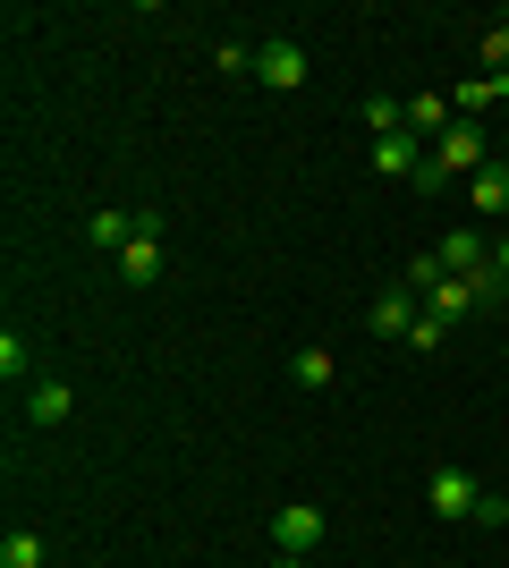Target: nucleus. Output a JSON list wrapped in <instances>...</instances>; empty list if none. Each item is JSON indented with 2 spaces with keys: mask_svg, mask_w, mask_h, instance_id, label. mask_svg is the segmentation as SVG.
I'll use <instances>...</instances> for the list:
<instances>
[{
  "mask_svg": "<svg viewBox=\"0 0 509 568\" xmlns=\"http://www.w3.org/2000/svg\"><path fill=\"white\" fill-rule=\"evenodd\" d=\"M0 382H9V390H18V382H34V356H26L18 332H0Z\"/></svg>",
  "mask_w": 509,
  "mask_h": 568,
  "instance_id": "obj_17",
  "label": "nucleus"
},
{
  "mask_svg": "<svg viewBox=\"0 0 509 568\" xmlns=\"http://www.w3.org/2000/svg\"><path fill=\"white\" fill-rule=\"evenodd\" d=\"M0 568H43V535H34V526H9V535H0Z\"/></svg>",
  "mask_w": 509,
  "mask_h": 568,
  "instance_id": "obj_15",
  "label": "nucleus"
},
{
  "mask_svg": "<svg viewBox=\"0 0 509 568\" xmlns=\"http://www.w3.org/2000/svg\"><path fill=\"white\" fill-rule=\"evenodd\" d=\"M323 526L332 518H323L315 500H281V509H272V551H297V560H306V551L323 544Z\"/></svg>",
  "mask_w": 509,
  "mask_h": 568,
  "instance_id": "obj_2",
  "label": "nucleus"
},
{
  "mask_svg": "<svg viewBox=\"0 0 509 568\" xmlns=\"http://www.w3.org/2000/svg\"><path fill=\"white\" fill-rule=\"evenodd\" d=\"M492 272H501V281H509V230L492 237Z\"/></svg>",
  "mask_w": 509,
  "mask_h": 568,
  "instance_id": "obj_21",
  "label": "nucleus"
},
{
  "mask_svg": "<svg viewBox=\"0 0 509 568\" xmlns=\"http://www.w3.org/2000/svg\"><path fill=\"white\" fill-rule=\"evenodd\" d=\"M450 119H459V111H450V94H408V136L416 144H434Z\"/></svg>",
  "mask_w": 509,
  "mask_h": 568,
  "instance_id": "obj_9",
  "label": "nucleus"
},
{
  "mask_svg": "<svg viewBox=\"0 0 509 568\" xmlns=\"http://www.w3.org/2000/svg\"><path fill=\"white\" fill-rule=\"evenodd\" d=\"M501 94H509V77H467V85H450V111H459V119H485Z\"/></svg>",
  "mask_w": 509,
  "mask_h": 568,
  "instance_id": "obj_11",
  "label": "nucleus"
},
{
  "mask_svg": "<svg viewBox=\"0 0 509 568\" xmlns=\"http://www.w3.org/2000/svg\"><path fill=\"white\" fill-rule=\"evenodd\" d=\"M476 500H485V484L467 467H434V484H425V509H434V518H476Z\"/></svg>",
  "mask_w": 509,
  "mask_h": 568,
  "instance_id": "obj_4",
  "label": "nucleus"
},
{
  "mask_svg": "<svg viewBox=\"0 0 509 568\" xmlns=\"http://www.w3.org/2000/svg\"><path fill=\"white\" fill-rule=\"evenodd\" d=\"M441 339H450V323H441V314H416V332H408V348H416V356H434Z\"/></svg>",
  "mask_w": 509,
  "mask_h": 568,
  "instance_id": "obj_20",
  "label": "nucleus"
},
{
  "mask_svg": "<svg viewBox=\"0 0 509 568\" xmlns=\"http://www.w3.org/2000/svg\"><path fill=\"white\" fill-rule=\"evenodd\" d=\"M128 237H136V213H120V204L85 221V246H102V255H128Z\"/></svg>",
  "mask_w": 509,
  "mask_h": 568,
  "instance_id": "obj_13",
  "label": "nucleus"
},
{
  "mask_svg": "<svg viewBox=\"0 0 509 568\" xmlns=\"http://www.w3.org/2000/svg\"><path fill=\"white\" fill-rule=\"evenodd\" d=\"M170 272V246H162V213H136V237H128V255H120V281L128 288H145V281H162Z\"/></svg>",
  "mask_w": 509,
  "mask_h": 568,
  "instance_id": "obj_1",
  "label": "nucleus"
},
{
  "mask_svg": "<svg viewBox=\"0 0 509 568\" xmlns=\"http://www.w3.org/2000/svg\"><path fill=\"white\" fill-rule=\"evenodd\" d=\"M476 51H485V77H509V26H485Z\"/></svg>",
  "mask_w": 509,
  "mask_h": 568,
  "instance_id": "obj_19",
  "label": "nucleus"
},
{
  "mask_svg": "<svg viewBox=\"0 0 509 568\" xmlns=\"http://www.w3.org/2000/svg\"><path fill=\"white\" fill-rule=\"evenodd\" d=\"M374 170H383V179H416V170H425V144L416 136H383L374 144Z\"/></svg>",
  "mask_w": 509,
  "mask_h": 568,
  "instance_id": "obj_12",
  "label": "nucleus"
},
{
  "mask_svg": "<svg viewBox=\"0 0 509 568\" xmlns=\"http://www.w3.org/2000/svg\"><path fill=\"white\" fill-rule=\"evenodd\" d=\"M365 323H374V339H408V332H416V288L390 281L383 297H374V314H365Z\"/></svg>",
  "mask_w": 509,
  "mask_h": 568,
  "instance_id": "obj_6",
  "label": "nucleus"
},
{
  "mask_svg": "<svg viewBox=\"0 0 509 568\" xmlns=\"http://www.w3.org/2000/svg\"><path fill=\"white\" fill-rule=\"evenodd\" d=\"M332 374H339L332 348H297L289 356V382H297V390H332Z\"/></svg>",
  "mask_w": 509,
  "mask_h": 568,
  "instance_id": "obj_14",
  "label": "nucleus"
},
{
  "mask_svg": "<svg viewBox=\"0 0 509 568\" xmlns=\"http://www.w3.org/2000/svg\"><path fill=\"white\" fill-rule=\"evenodd\" d=\"M501 500H509V493H501Z\"/></svg>",
  "mask_w": 509,
  "mask_h": 568,
  "instance_id": "obj_23",
  "label": "nucleus"
},
{
  "mask_svg": "<svg viewBox=\"0 0 509 568\" xmlns=\"http://www.w3.org/2000/svg\"><path fill=\"white\" fill-rule=\"evenodd\" d=\"M450 281V263H441V246H425V255L408 263V288H441Z\"/></svg>",
  "mask_w": 509,
  "mask_h": 568,
  "instance_id": "obj_18",
  "label": "nucleus"
},
{
  "mask_svg": "<svg viewBox=\"0 0 509 568\" xmlns=\"http://www.w3.org/2000/svg\"><path fill=\"white\" fill-rule=\"evenodd\" d=\"M467 204H476L485 221H509V170H501V162H485L476 179H467Z\"/></svg>",
  "mask_w": 509,
  "mask_h": 568,
  "instance_id": "obj_7",
  "label": "nucleus"
},
{
  "mask_svg": "<svg viewBox=\"0 0 509 568\" xmlns=\"http://www.w3.org/2000/svg\"><path fill=\"white\" fill-rule=\"evenodd\" d=\"M69 407H77V390H69V382H26V407H18V416H26V433H60V425H69Z\"/></svg>",
  "mask_w": 509,
  "mask_h": 568,
  "instance_id": "obj_5",
  "label": "nucleus"
},
{
  "mask_svg": "<svg viewBox=\"0 0 509 568\" xmlns=\"http://www.w3.org/2000/svg\"><path fill=\"white\" fill-rule=\"evenodd\" d=\"M476 306H485V297H476V288L459 281V272H450V281H441V288H425V314H441V323H467V314H476Z\"/></svg>",
  "mask_w": 509,
  "mask_h": 568,
  "instance_id": "obj_10",
  "label": "nucleus"
},
{
  "mask_svg": "<svg viewBox=\"0 0 509 568\" xmlns=\"http://www.w3.org/2000/svg\"><path fill=\"white\" fill-rule=\"evenodd\" d=\"M272 568H306V560H297V551H272Z\"/></svg>",
  "mask_w": 509,
  "mask_h": 568,
  "instance_id": "obj_22",
  "label": "nucleus"
},
{
  "mask_svg": "<svg viewBox=\"0 0 509 568\" xmlns=\"http://www.w3.org/2000/svg\"><path fill=\"white\" fill-rule=\"evenodd\" d=\"M441 263L467 281V272H485V263H492V237L485 230H450V237H441Z\"/></svg>",
  "mask_w": 509,
  "mask_h": 568,
  "instance_id": "obj_8",
  "label": "nucleus"
},
{
  "mask_svg": "<svg viewBox=\"0 0 509 568\" xmlns=\"http://www.w3.org/2000/svg\"><path fill=\"white\" fill-rule=\"evenodd\" d=\"M306 69H315V60H306L289 34H281V43H255V85H264V94H297Z\"/></svg>",
  "mask_w": 509,
  "mask_h": 568,
  "instance_id": "obj_3",
  "label": "nucleus"
},
{
  "mask_svg": "<svg viewBox=\"0 0 509 568\" xmlns=\"http://www.w3.org/2000/svg\"><path fill=\"white\" fill-rule=\"evenodd\" d=\"M365 128H374V144H383V136H408V102L374 94V102H365Z\"/></svg>",
  "mask_w": 509,
  "mask_h": 568,
  "instance_id": "obj_16",
  "label": "nucleus"
}]
</instances>
